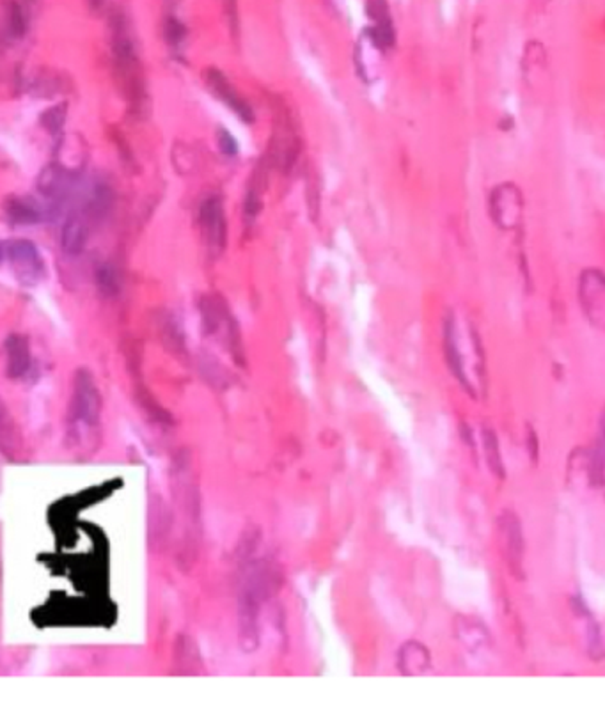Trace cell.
<instances>
[{"label":"cell","mask_w":605,"mask_h":715,"mask_svg":"<svg viewBox=\"0 0 605 715\" xmlns=\"http://www.w3.org/2000/svg\"><path fill=\"white\" fill-rule=\"evenodd\" d=\"M4 252H5V258L9 260V263L13 265V268L16 270L18 277L23 283L30 285L43 277L45 261L39 256V252L32 242H29V240L5 242Z\"/></svg>","instance_id":"obj_6"},{"label":"cell","mask_w":605,"mask_h":715,"mask_svg":"<svg viewBox=\"0 0 605 715\" xmlns=\"http://www.w3.org/2000/svg\"><path fill=\"white\" fill-rule=\"evenodd\" d=\"M5 213L13 222L18 224H34L41 218L39 209L29 201L23 200H11L5 203Z\"/></svg>","instance_id":"obj_14"},{"label":"cell","mask_w":605,"mask_h":715,"mask_svg":"<svg viewBox=\"0 0 605 715\" xmlns=\"http://www.w3.org/2000/svg\"><path fill=\"white\" fill-rule=\"evenodd\" d=\"M368 16L373 21L371 29H370V39L371 43L384 50L393 47L395 43V27H393V20H391V13L388 7L386 0H368Z\"/></svg>","instance_id":"obj_8"},{"label":"cell","mask_w":605,"mask_h":715,"mask_svg":"<svg viewBox=\"0 0 605 715\" xmlns=\"http://www.w3.org/2000/svg\"><path fill=\"white\" fill-rule=\"evenodd\" d=\"M97 283H98V288L105 295H114L117 292V286H119L115 270L110 265H103L97 270Z\"/></svg>","instance_id":"obj_18"},{"label":"cell","mask_w":605,"mask_h":715,"mask_svg":"<svg viewBox=\"0 0 605 715\" xmlns=\"http://www.w3.org/2000/svg\"><path fill=\"white\" fill-rule=\"evenodd\" d=\"M218 146H220V149H222V153H226V155H236V151H238V146H236V140L231 137V133H227L226 130H218Z\"/></svg>","instance_id":"obj_20"},{"label":"cell","mask_w":605,"mask_h":715,"mask_svg":"<svg viewBox=\"0 0 605 715\" xmlns=\"http://www.w3.org/2000/svg\"><path fill=\"white\" fill-rule=\"evenodd\" d=\"M444 355L451 373L456 377L462 387L471 396H476V389L469 377L467 355L485 361V352L476 327L469 319L460 318L456 312H449L444 321Z\"/></svg>","instance_id":"obj_1"},{"label":"cell","mask_w":605,"mask_h":715,"mask_svg":"<svg viewBox=\"0 0 605 715\" xmlns=\"http://www.w3.org/2000/svg\"><path fill=\"white\" fill-rule=\"evenodd\" d=\"M263 171L256 169L252 174V183L249 187L247 192V200H245V213L249 218L258 217L260 209H261V196H263Z\"/></svg>","instance_id":"obj_15"},{"label":"cell","mask_w":605,"mask_h":715,"mask_svg":"<svg viewBox=\"0 0 605 715\" xmlns=\"http://www.w3.org/2000/svg\"><path fill=\"white\" fill-rule=\"evenodd\" d=\"M527 451H529L531 462L536 464L538 456H540V444H538V435L533 426H527Z\"/></svg>","instance_id":"obj_21"},{"label":"cell","mask_w":605,"mask_h":715,"mask_svg":"<svg viewBox=\"0 0 605 715\" xmlns=\"http://www.w3.org/2000/svg\"><path fill=\"white\" fill-rule=\"evenodd\" d=\"M86 242H88L86 220L79 213L70 215L63 226V234H61L63 251L68 256H79L86 249Z\"/></svg>","instance_id":"obj_11"},{"label":"cell","mask_w":605,"mask_h":715,"mask_svg":"<svg viewBox=\"0 0 605 715\" xmlns=\"http://www.w3.org/2000/svg\"><path fill=\"white\" fill-rule=\"evenodd\" d=\"M572 609L575 614L577 625H581V634H583V643L586 646V653L592 659H602L605 657L604 643L601 635V628L593 616L588 611V608L581 602V599L574 597L572 599Z\"/></svg>","instance_id":"obj_9"},{"label":"cell","mask_w":605,"mask_h":715,"mask_svg":"<svg viewBox=\"0 0 605 715\" xmlns=\"http://www.w3.org/2000/svg\"><path fill=\"white\" fill-rule=\"evenodd\" d=\"M41 121L45 123V126H47L50 132L59 130V128L63 126V123H64V106H54L52 110L45 112Z\"/></svg>","instance_id":"obj_19"},{"label":"cell","mask_w":605,"mask_h":715,"mask_svg":"<svg viewBox=\"0 0 605 715\" xmlns=\"http://www.w3.org/2000/svg\"><path fill=\"white\" fill-rule=\"evenodd\" d=\"M579 302L584 316L592 325L605 330V274L597 268H588L579 277Z\"/></svg>","instance_id":"obj_3"},{"label":"cell","mask_w":605,"mask_h":715,"mask_svg":"<svg viewBox=\"0 0 605 715\" xmlns=\"http://www.w3.org/2000/svg\"><path fill=\"white\" fill-rule=\"evenodd\" d=\"M455 632L456 637L460 641V644L473 655H483L489 653L494 646V639L490 635V632L485 628L483 623H480L474 617H467V616H460L456 619L455 625Z\"/></svg>","instance_id":"obj_7"},{"label":"cell","mask_w":605,"mask_h":715,"mask_svg":"<svg viewBox=\"0 0 605 715\" xmlns=\"http://www.w3.org/2000/svg\"><path fill=\"white\" fill-rule=\"evenodd\" d=\"M204 79H206V84L211 89V93H215L217 98H220L226 105H229L238 114L240 119H243L247 123H251L254 119L251 106L238 97V93L233 89L229 81L220 72L208 70Z\"/></svg>","instance_id":"obj_10"},{"label":"cell","mask_w":605,"mask_h":715,"mask_svg":"<svg viewBox=\"0 0 605 715\" xmlns=\"http://www.w3.org/2000/svg\"><path fill=\"white\" fill-rule=\"evenodd\" d=\"M400 668L406 675H424L431 669V655L426 646L412 641L402 648Z\"/></svg>","instance_id":"obj_12"},{"label":"cell","mask_w":605,"mask_h":715,"mask_svg":"<svg viewBox=\"0 0 605 715\" xmlns=\"http://www.w3.org/2000/svg\"><path fill=\"white\" fill-rule=\"evenodd\" d=\"M25 27H27L25 13L21 5L16 0H13L7 9V32L13 38H21L25 34Z\"/></svg>","instance_id":"obj_17"},{"label":"cell","mask_w":605,"mask_h":715,"mask_svg":"<svg viewBox=\"0 0 605 715\" xmlns=\"http://www.w3.org/2000/svg\"><path fill=\"white\" fill-rule=\"evenodd\" d=\"M489 211L501 231H518L524 220V196L513 183L498 185L489 200Z\"/></svg>","instance_id":"obj_2"},{"label":"cell","mask_w":605,"mask_h":715,"mask_svg":"<svg viewBox=\"0 0 605 715\" xmlns=\"http://www.w3.org/2000/svg\"><path fill=\"white\" fill-rule=\"evenodd\" d=\"M481 442H483V451H485V460L489 464L490 472L498 478V480H505L506 467L501 456V446H499V438L496 435V431L489 426L483 428L481 431Z\"/></svg>","instance_id":"obj_13"},{"label":"cell","mask_w":605,"mask_h":715,"mask_svg":"<svg viewBox=\"0 0 605 715\" xmlns=\"http://www.w3.org/2000/svg\"><path fill=\"white\" fill-rule=\"evenodd\" d=\"M499 540L503 549L507 568L518 579H524V559H525V543L520 518L513 511H503L498 522Z\"/></svg>","instance_id":"obj_4"},{"label":"cell","mask_w":605,"mask_h":715,"mask_svg":"<svg viewBox=\"0 0 605 715\" xmlns=\"http://www.w3.org/2000/svg\"><path fill=\"white\" fill-rule=\"evenodd\" d=\"M63 183H64V173H61L59 167L50 166V167H47V169L41 173V178H39V191H41L43 194H47V196H52V194H57V192H59V189L63 187Z\"/></svg>","instance_id":"obj_16"},{"label":"cell","mask_w":605,"mask_h":715,"mask_svg":"<svg viewBox=\"0 0 605 715\" xmlns=\"http://www.w3.org/2000/svg\"><path fill=\"white\" fill-rule=\"evenodd\" d=\"M202 242L211 258H218L226 249L227 226L224 217V206L218 198H208L200 211Z\"/></svg>","instance_id":"obj_5"},{"label":"cell","mask_w":605,"mask_h":715,"mask_svg":"<svg viewBox=\"0 0 605 715\" xmlns=\"http://www.w3.org/2000/svg\"><path fill=\"white\" fill-rule=\"evenodd\" d=\"M101 2H103V0H89V4H91L93 7H98V5H101Z\"/></svg>","instance_id":"obj_22"}]
</instances>
